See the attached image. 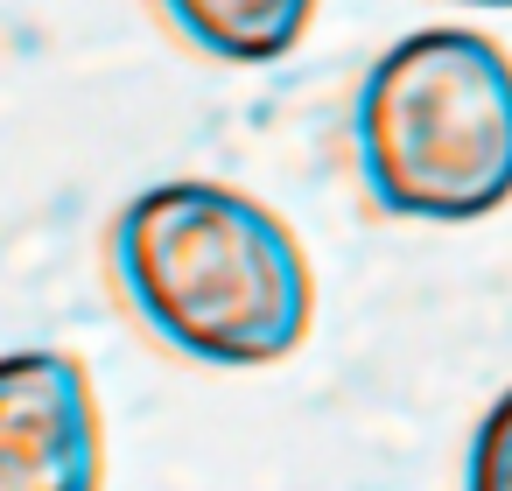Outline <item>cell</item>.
<instances>
[{
  "label": "cell",
  "mask_w": 512,
  "mask_h": 491,
  "mask_svg": "<svg viewBox=\"0 0 512 491\" xmlns=\"http://www.w3.org/2000/svg\"><path fill=\"white\" fill-rule=\"evenodd\" d=\"M323 0H155L169 36L225 71H260L302 50Z\"/></svg>",
  "instance_id": "277c9868"
},
{
  "label": "cell",
  "mask_w": 512,
  "mask_h": 491,
  "mask_svg": "<svg viewBox=\"0 0 512 491\" xmlns=\"http://www.w3.org/2000/svg\"><path fill=\"white\" fill-rule=\"evenodd\" d=\"M106 267L134 323L204 372H267L309 344L316 267L253 190L169 176L113 211Z\"/></svg>",
  "instance_id": "6da1fadb"
},
{
  "label": "cell",
  "mask_w": 512,
  "mask_h": 491,
  "mask_svg": "<svg viewBox=\"0 0 512 491\" xmlns=\"http://www.w3.org/2000/svg\"><path fill=\"white\" fill-rule=\"evenodd\" d=\"M351 162L379 218L477 225L512 204V57L463 22L407 29L351 92Z\"/></svg>",
  "instance_id": "7a4b0ae2"
},
{
  "label": "cell",
  "mask_w": 512,
  "mask_h": 491,
  "mask_svg": "<svg viewBox=\"0 0 512 491\" xmlns=\"http://www.w3.org/2000/svg\"><path fill=\"white\" fill-rule=\"evenodd\" d=\"M463 491H512V386L477 414L463 449Z\"/></svg>",
  "instance_id": "5b68a950"
},
{
  "label": "cell",
  "mask_w": 512,
  "mask_h": 491,
  "mask_svg": "<svg viewBox=\"0 0 512 491\" xmlns=\"http://www.w3.org/2000/svg\"><path fill=\"white\" fill-rule=\"evenodd\" d=\"M0 491H106L99 393L57 344L0 351Z\"/></svg>",
  "instance_id": "3957f363"
},
{
  "label": "cell",
  "mask_w": 512,
  "mask_h": 491,
  "mask_svg": "<svg viewBox=\"0 0 512 491\" xmlns=\"http://www.w3.org/2000/svg\"><path fill=\"white\" fill-rule=\"evenodd\" d=\"M456 8H498V15H512V0H456Z\"/></svg>",
  "instance_id": "8992f818"
}]
</instances>
